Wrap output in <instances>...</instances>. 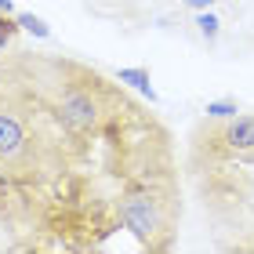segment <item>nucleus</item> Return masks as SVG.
Here are the masks:
<instances>
[{"label": "nucleus", "mask_w": 254, "mask_h": 254, "mask_svg": "<svg viewBox=\"0 0 254 254\" xmlns=\"http://www.w3.org/2000/svg\"><path fill=\"white\" fill-rule=\"evenodd\" d=\"M182 222L171 127L131 87L62 51L0 55V225L26 251H95L127 233L175 247Z\"/></svg>", "instance_id": "f257e3e1"}, {"label": "nucleus", "mask_w": 254, "mask_h": 254, "mask_svg": "<svg viewBox=\"0 0 254 254\" xmlns=\"http://www.w3.org/2000/svg\"><path fill=\"white\" fill-rule=\"evenodd\" d=\"M192 134H200L203 142L214 145L222 156L254 167V117H251V113H236V117H229V120L203 117Z\"/></svg>", "instance_id": "f03ea898"}, {"label": "nucleus", "mask_w": 254, "mask_h": 254, "mask_svg": "<svg viewBox=\"0 0 254 254\" xmlns=\"http://www.w3.org/2000/svg\"><path fill=\"white\" fill-rule=\"evenodd\" d=\"M113 76H117L120 84H127L131 91H138L142 98H149V106H156V102H160L156 87H153V73H149V65H124Z\"/></svg>", "instance_id": "7ed1b4c3"}, {"label": "nucleus", "mask_w": 254, "mask_h": 254, "mask_svg": "<svg viewBox=\"0 0 254 254\" xmlns=\"http://www.w3.org/2000/svg\"><path fill=\"white\" fill-rule=\"evenodd\" d=\"M15 18H18L22 33H29L33 40H51V26L40 15H33V11H15Z\"/></svg>", "instance_id": "20e7f679"}, {"label": "nucleus", "mask_w": 254, "mask_h": 254, "mask_svg": "<svg viewBox=\"0 0 254 254\" xmlns=\"http://www.w3.org/2000/svg\"><path fill=\"white\" fill-rule=\"evenodd\" d=\"M196 33H200L207 44H218V37H222V18H218L211 7H207V11H196Z\"/></svg>", "instance_id": "39448f33"}, {"label": "nucleus", "mask_w": 254, "mask_h": 254, "mask_svg": "<svg viewBox=\"0 0 254 254\" xmlns=\"http://www.w3.org/2000/svg\"><path fill=\"white\" fill-rule=\"evenodd\" d=\"M236 113H240L236 98H214V102L203 106V117H211V120H229V117H236Z\"/></svg>", "instance_id": "423d86ee"}, {"label": "nucleus", "mask_w": 254, "mask_h": 254, "mask_svg": "<svg viewBox=\"0 0 254 254\" xmlns=\"http://www.w3.org/2000/svg\"><path fill=\"white\" fill-rule=\"evenodd\" d=\"M18 33H22L18 18H15V15H7V11H0V51H7L11 44H15Z\"/></svg>", "instance_id": "0eeeda50"}, {"label": "nucleus", "mask_w": 254, "mask_h": 254, "mask_svg": "<svg viewBox=\"0 0 254 254\" xmlns=\"http://www.w3.org/2000/svg\"><path fill=\"white\" fill-rule=\"evenodd\" d=\"M189 11H207V7H214V0H182Z\"/></svg>", "instance_id": "6e6552de"}, {"label": "nucleus", "mask_w": 254, "mask_h": 254, "mask_svg": "<svg viewBox=\"0 0 254 254\" xmlns=\"http://www.w3.org/2000/svg\"><path fill=\"white\" fill-rule=\"evenodd\" d=\"M0 11H7V15H15V0H0Z\"/></svg>", "instance_id": "1a4fd4ad"}]
</instances>
